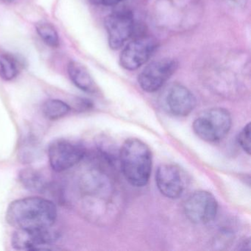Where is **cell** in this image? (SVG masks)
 <instances>
[{
	"instance_id": "1",
	"label": "cell",
	"mask_w": 251,
	"mask_h": 251,
	"mask_svg": "<svg viewBox=\"0 0 251 251\" xmlns=\"http://www.w3.org/2000/svg\"><path fill=\"white\" fill-rule=\"evenodd\" d=\"M57 218L53 202L42 198L17 200L7 209L8 223L17 229L37 230L52 227Z\"/></svg>"
},
{
	"instance_id": "2",
	"label": "cell",
	"mask_w": 251,
	"mask_h": 251,
	"mask_svg": "<svg viewBox=\"0 0 251 251\" xmlns=\"http://www.w3.org/2000/svg\"><path fill=\"white\" fill-rule=\"evenodd\" d=\"M120 165L126 180L136 187L148 183L152 170V152L140 139L132 138L123 143L120 151Z\"/></svg>"
},
{
	"instance_id": "3",
	"label": "cell",
	"mask_w": 251,
	"mask_h": 251,
	"mask_svg": "<svg viewBox=\"0 0 251 251\" xmlns=\"http://www.w3.org/2000/svg\"><path fill=\"white\" fill-rule=\"evenodd\" d=\"M231 126V116L227 109L213 108L201 113L194 121L192 128L202 140L217 142L227 136Z\"/></svg>"
},
{
	"instance_id": "4",
	"label": "cell",
	"mask_w": 251,
	"mask_h": 251,
	"mask_svg": "<svg viewBox=\"0 0 251 251\" xmlns=\"http://www.w3.org/2000/svg\"><path fill=\"white\" fill-rule=\"evenodd\" d=\"M85 155L83 147L67 139L53 141L48 148L50 164L57 173L66 171L78 164Z\"/></svg>"
},
{
	"instance_id": "5",
	"label": "cell",
	"mask_w": 251,
	"mask_h": 251,
	"mask_svg": "<svg viewBox=\"0 0 251 251\" xmlns=\"http://www.w3.org/2000/svg\"><path fill=\"white\" fill-rule=\"evenodd\" d=\"M158 48V42L152 36H141L127 44L120 54L122 67L134 71L145 64Z\"/></svg>"
},
{
	"instance_id": "6",
	"label": "cell",
	"mask_w": 251,
	"mask_h": 251,
	"mask_svg": "<svg viewBox=\"0 0 251 251\" xmlns=\"http://www.w3.org/2000/svg\"><path fill=\"white\" fill-rule=\"evenodd\" d=\"M186 217L195 224H206L217 215L218 203L212 194L207 191L194 192L183 205Z\"/></svg>"
},
{
	"instance_id": "7",
	"label": "cell",
	"mask_w": 251,
	"mask_h": 251,
	"mask_svg": "<svg viewBox=\"0 0 251 251\" xmlns=\"http://www.w3.org/2000/svg\"><path fill=\"white\" fill-rule=\"evenodd\" d=\"M177 67L178 63L173 58H162L152 61L139 75V86L145 92H157L176 73Z\"/></svg>"
},
{
	"instance_id": "8",
	"label": "cell",
	"mask_w": 251,
	"mask_h": 251,
	"mask_svg": "<svg viewBox=\"0 0 251 251\" xmlns=\"http://www.w3.org/2000/svg\"><path fill=\"white\" fill-rule=\"evenodd\" d=\"M105 27L110 48L114 50L120 49L134 30L133 13L126 9L113 12L105 18Z\"/></svg>"
},
{
	"instance_id": "9",
	"label": "cell",
	"mask_w": 251,
	"mask_h": 251,
	"mask_svg": "<svg viewBox=\"0 0 251 251\" xmlns=\"http://www.w3.org/2000/svg\"><path fill=\"white\" fill-rule=\"evenodd\" d=\"M51 227L37 230L17 229L12 236V246L19 251L50 250L59 238Z\"/></svg>"
},
{
	"instance_id": "10",
	"label": "cell",
	"mask_w": 251,
	"mask_h": 251,
	"mask_svg": "<svg viewBox=\"0 0 251 251\" xmlns=\"http://www.w3.org/2000/svg\"><path fill=\"white\" fill-rule=\"evenodd\" d=\"M163 108L176 117H186L195 109L196 98L186 86L174 83L167 88L162 98Z\"/></svg>"
},
{
	"instance_id": "11",
	"label": "cell",
	"mask_w": 251,
	"mask_h": 251,
	"mask_svg": "<svg viewBox=\"0 0 251 251\" xmlns=\"http://www.w3.org/2000/svg\"><path fill=\"white\" fill-rule=\"evenodd\" d=\"M157 187L161 194L170 199H177L184 191L185 182L181 170L174 164H162L155 174Z\"/></svg>"
},
{
	"instance_id": "12",
	"label": "cell",
	"mask_w": 251,
	"mask_h": 251,
	"mask_svg": "<svg viewBox=\"0 0 251 251\" xmlns=\"http://www.w3.org/2000/svg\"><path fill=\"white\" fill-rule=\"evenodd\" d=\"M67 70L72 82L80 90L89 94H95L98 92L96 83L83 64L77 61H71L69 64Z\"/></svg>"
},
{
	"instance_id": "13",
	"label": "cell",
	"mask_w": 251,
	"mask_h": 251,
	"mask_svg": "<svg viewBox=\"0 0 251 251\" xmlns=\"http://www.w3.org/2000/svg\"><path fill=\"white\" fill-rule=\"evenodd\" d=\"M20 180L26 189L43 192L48 188V182L43 176L33 169H25L20 173Z\"/></svg>"
},
{
	"instance_id": "14",
	"label": "cell",
	"mask_w": 251,
	"mask_h": 251,
	"mask_svg": "<svg viewBox=\"0 0 251 251\" xmlns=\"http://www.w3.org/2000/svg\"><path fill=\"white\" fill-rule=\"evenodd\" d=\"M70 105L59 100H48L42 107L44 115L50 120L62 118L70 112Z\"/></svg>"
},
{
	"instance_id": "15",
	"label": "cell",
	"mask_w": 251,
	"mask_h": 251,
	"mask_svg": "<svg viewBox=\"0 0 251 251\" xmlns=\"http://www.w3.org/2000/svg\"><path fill=\"white\" fill-rule=\"evenodd\" d=\"M36 31L41 39L48 46L52 48L59 46V36L52 25L45 22H41L36 25Z\"/></svg>"
},
{
	"instance_id": "16",
	"label": "cell",
	"mask_w": 251,
	"mask_h": 251,
	"mask_svg": "<svg viewBox=\"0 0 251 251\" xmlns=\"http://www.w3.org/2000/svg\"><path fill=\"white\" fill-rule=\"evenodd\" d=\"M19 73L18 64L13 57L5 54L0 55V77L10 81L17 77Z\"/></svg>"
},
{
	"instance_id": "17",
	"label": "cell",
	"mask_w": 251,
	"mask_h": 251,
	"mask_svg": "<svg viewBox=\"0 0 251 251\" xmlns=\"http://www.w3.org/2000/svg\"><path fill=\"white\" fill-rule=\"evenodd\" d=\"M238 142L245 152L251 154V123H248L242 129L238 136Z\"/></svg>"
},
{
	"instance_id": "18",
	"label": "cell",
	"mask_w": 251,
	"mask_h": 251,
	"mask_svg": "<svg viewBox=\"0 0 251 251\" xmlns=\"http://www.w3.org/2000/svg\"><path fill=\"white\" fill-rule=\"evenodd\" d=\"M124 0H89L91 3L98 6H114L120 3Z\"/></svg>"
},
{
	"instance_id": "19",
	"label": "cell",
	"mask_w": 251,
	"mask_h": 251,
	"mask_svg": "<svg viewBox=\"0 0 251 251\" xmlns=\"http://www.w3.org/2000/svg\"><path fill=\"white\" fill-rule=\"evenodd\" d=\"M4 2H13L14 0H2Z\"/></svg>"
}]
</instances>
